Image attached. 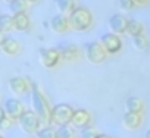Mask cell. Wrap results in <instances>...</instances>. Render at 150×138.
<instances>
[{"mask_svg":"<svg viewBox=\"0 0 150 138\" xmlns=\"http://www.w3.org/2000/svg\"><path fill=\"white\" fill-rule=\"evenodd\" d=\"M125 109L127 112H132V113H143V109H144V103L140 97H128L127 101H125Z\"/></svg>","mask_w":150,"mask_h":138,"instance_id":"17","label":"cell"},{"mask_svg":"<svg viewBox=\"0 0 150 138\" xmlns=\"http://www.w3.org/2000/svg\"><path fill=\"white\" fill-rule=\"evenodd\" d=\"M135 2L134 0H119V8L122 11H132L135 8Z\"/></svg>","mask_w":150,"mask_h":138,"instance_id":"26","label":"cell"},{"mask_svg":"<svg viewBox=\"0 0 150 138\" xmlns=\"http://www.w3.org/2000/svg\"><path fill=\"white\" fill-rule=\"evenodd\" d=\"M134 2H135V5H138V6H146V5L150 3V0H134Z\"/></svg>","mask_w":150,"mask_h":138,"instance_id":"28","label":"cell"},{"mask_svg":"<svg viewBox=\"0 0 150 138\" xmlns=\"http://www.w3.org/2000/svg\"><path fill=\"white\" fill-rule=\"evenodd\" d=\"M128 27V18L124 13H115L109 18V30L113 34H125Z\"/></svg>","mask_w":150,"mask_h":138,"instance_id":"11","label":"cell"},{"mask_svg":"<svg viewBox=\"0 0 150 138\" xmlns=\"http://www.w3.org/2000/svg\"><path fill=\"white\" fill-rule=\"evenodd\" d=\"M50 28L54 34H65L69 31V21H68V15L63 13H57L50 19Z\"/></svg>","mask_w":150,"mask_h":138,"instance_id":"13","label":"cell"},{"mask_svg":"<svg viewBox=\"0 0 150 138\" xmlns=\"http://www.w3.org/2000/svg\"><path fill=\"white\" fill-rule=\"evenodd\" d=\"M74 115V107L68 103H59L52 107V125L54 126H66L71 125Z\"/></svg>","mask_w":150,"mask_h":138,"instance_id":"3","label":"cell"},{"mask_svg":"<svg viewBox=\"0 0 150 138\" xmlns=\"http://www.w3.org/2000/svg\"><path fill=\"white\" fill-rule=\"evenodd\" d=\"M5 2H8V3H12V2H13V0H5Z\"/></svg>","mask_w":150,"mask_h":138,"instance_id":"34","label":"cell"},{"mask_svg":"<svg viewBox=\"0 0 150 138\" xmlns=\"http://www.w3.org/2000/svg\"><path fill=\"white\" fill-rule=\"evenodd\" d=\"M127 34L131 37H137L140 34H144V25L135 19H128V27H127Z\"/></svg>","mask_w":150,"mask_h":138,"instance_id":"19","label":"cell"},{"mask_svg":"<svg viewBox=\"0 0 150 138\" xmlns=\"http://www.w3.org/2000/svg\"><path fill=\"white\" fill-rule=\"evenodd\" d=\"M35 135L37 138H57V129L53 125H44Z\"/></svg>","mask_w":150,"mask_h":138,"instance_id":"22","label":"cell"},{"mask_svg":"<svg viewBox=\"0 0 150 138\" xmlns=\"http://www.w3.org/2000/svg\"><path fill=\"white\" fill-rule=\"evenodd\" d=\"M59 51H60L62 60H66V62H77L83 54L81 49L77 44H63L59 49Z\"/></svg>","mask_w":150,"mask_h":138,"instance_id":"12","label":"cell"},{"mask_svg":"<svg viewBox=\"0 0 150 138\" xmlns=\"http://www.w3.org/2000/svg\"><path fill=\"white\" fill-rule=\"evenodd\" d=\"M31 27V19L28 13H18L13 15V30L16 31H28Z\"/></svg>","mask_w":150,"mask_h":138,"instance_id":"16","label":"cell"},{"mask_svg":"<svg viewBox=\"0 0 150 138\" xmlns=\"http://www.w3.org/2000/svg\"><path fill=\"white\" fill-rule=\"evenodd\" d=\"M3 109H5V112H6V116L11 118L12 120H18L19 116L27 110V109H25V104H24L19 99H12V97L5 101Z\"/></svg>","mask_w":150,"mask_h":138,"instance_id":"8","label":"cell"},{"mask_svg":"<svg viewBox=\"0 0 150 138\" xmlns=\"http://www.w3.org/2000/svg\"><path fill=\"white\" fill-rule=\"evenodd\" d=\"M0 49H2V51H3L5 54H8V56H16V54H19V51H21V44H19L15 38L6 37L5 41H3V44L0 46Z\"/></svg>","mask_w":150,"mask_h":138,"instance_id":"15","label":"cell"},{"mask_svg":"<svg viewBox=\"0 0 150 138\" xmlns=\"http://www.w3.org/2000/svg\"><path fill=\"white\" fill-rule=\"evenodd\" d=\"M5 116H6V112H5L3 106H0V120H2V119H3Z\"/></svg>","mask_w":150,"mask_h":138,"instance_id":"29","label":"cell"},{"mask_svg":"<svg viewBox=\"0 0 150 138\" xmlns=\"http://www.w3.org/2000/svg\"><path fill=\"white\" fill-rule=\"evenodd\" d=\"M68 21H69V30L77 31V32H84L93 27L94 16L88 8L77 6L68 15Z\"/></svg>","mask_w":150,"mask_h":138,"instance_id":"2","label":"cell"},{"mask_svg":"<svg viewBox=\"0 0 150 138\" xmlns=\"http://www.w3.org/2000/svg\"><path fill=\"white\" fill-rule=\"evenodd\" d=\"M84 54L90 63L100 65L108 59V51L100 44V41H90L84 46Z\"/></svg>","mask_w":150,"mask_h":138,"instance_id":"5","label":"cell"},{"mask_svg":"<svg viewBox=\"0 0 150 138\" xmlns=\"http://www.w3.org/2000/svg\"><path fill=\"white\" fill-rule=\"evenodd\" d=\"M144 138H150V129L146 132V135H144Z\"/></svg>","mask_w":150,"mask_h":138,"instance_id":"33","label":"cell"},{"mask_svg":"<svg viewBox=\"0 0 150 138\" xmlns=\"http://www.w3.org/2000/svg\"><path fill=\"white\" fill-rule=\"evenodd\" d=\"M0 138H5V137H3V135H2V134H0Z\"/></svg>","mask_w":150,"mask_h":138,"instance_id":"35","label":"cell"},{"mask_svg":"<svg viewBox=\"0 0 150 138\" xmlns=\"http://www.w3.org/2000/svg\"><path fill=\"white\" fill-rule=\"evenodd\" d=\"M40 2V0H27V3L28 5H33V3H38Z\"/></svg>","mask_w":150,"mask_h":138,"instance_id":"32","label":"cell"},{"mask_svg":"<svg viewBox=\"0 0 150 138\" xmlns=\"http://www.w3.org/2000/svg\"><path fill=\"white\" fill-rule=\"evenodd\" d=\"M97 138H112V137H110V135H106V134H99Z\"/></svg>","mask_w":150,"mask_h":138,"instance_id":"31","label":"cell"},{"mask_svg":"<svg viewBox=\"0 0 150 138\" xmlns=\"http://www.w3.org/2000/svg\"><path fill=\"white\" fill-rule=\"evenodd\" d=\"M122 125L129 129L135 131L143 125V113H132V112H125L122 116Z\"/></svg>","mask_w":150,"mask_h":138,"instance_id":"14","label":"cell"},{"mask_svg":"<svg viewBox=\"0 0 150 138\" xmlns=\"http://www.w3.org/2000/svg\"><path fill=\"white\" fill-rule=\"evenodd\" d=\"M16 122H18L19 128L28 135H35L40 131V128L43 126V122L34 113V110H25Z\"/></svg>","mask_w":150,"mask_h":138,"instance_id":"4","label":"cell"},{"mask_svg":"<svg viewBox=\"0 0 150 138\" xmlns=\"http://www.w3.org/2000/svg\"><path fill=\"white\" fill-rule=\"evenodd\" d=\"M57 138H80V135L77 132V128H74L72 125H66L57 128Z\"/></svg>","mask_w":150,"mask_h":138,"instance_id":"21","label":"cell"},{"mask_svg":"<svg viewBox=\"0 0 150 138\" xmlns=\"http://www.w3.org/2000/svg\"><path fill=\"white\" fill-rule=\"evenodd\" d=\"M0 30L3 32L13 30V16L12 15H8V13L0 15Z\"/></svg>","mask_w":150,"mask_h":138,"instance_id":"23","label":"cell"},{"mask_svg":"<svg viewBox=\"0 0 150 138\" xmlns=\"http://www.w3.org/2000/svg\"><path fill=\"white\" fill-rule=\"evenodd\" d=\"M100 44L105 47L108 54H116L122 50V38L113 32H105L100 37Z\"/></svg>","mask_w":150,"mask_h":138,"instance_id":"7","label":"cell"},{"mask_svg":"<svg viewBox=\"0 0 150 138\" xmlns=\"http://www.w3.org/2000/svg\"><path fill=\"white\" fill-rule=\"evenodd\" d=\"M0 99H2V94H0Z\"/></svg>","mask_w":150,"mask_h":138,"instance_id":"36","label":"cell"},{"mask_svg":"<svg viewBox=\"0 0 150 138\" xmlns=\"http://www.w3.org/2000/svg\"><path fill=\"white\" fill-rule=\"evenodd\" d=\"M5 38H6V37H5V32H3L2 30H0V46H2V44H3V41H5Z\"/></svg>","mask_w":150,"mask_h":138,"instance_id":"30","label":"cell"},{"mask_svg":"<svg viewBox=\"0 0 150 138\" xmlns=\"http://www.w3.org/2000/svg\"><path fill=\"white\" fill-rule=\"evenodd\" d=\"M54 5H56L59 13H63V15H69L77 8V2L75 0H54Z\"/></svg>","mask_w":150,"mask_h":138,"instance_id":"18","label":"cell"},{"mask_svg":"<svg viewBox=\"0 0 150 138\" xmlns=\"http://www.w3.org/2000/svg\"><path fill=\"white\" fill-rule=\"evenodd\" d=\"M99 134H100V132H99L97 128L93 126V125H88V126H86V128L81 129V138H97Z\"/></svg>","mask_w":150,"mask_h":138,"instance_id":"25","label":"cell"},{"mask_svg":"<svg viewBox=\"0 0 150 138\" xmlns=\"http://www.w3.org/2000/svg\"><path fill=\"white\" fill-rule=\"evenodd\" d=\"M93 120V115L90 110L87 109H74V115H72V120L71 125L74 128H86L88 125H91Z\"/></svg>","mask_w":150,"mask_h":138,"instance_id":"10","label":"cell"},{"mask_svg":"<svg viewBox=\"0 0 150 138\" xmlns=\"http://www.w3.org/2000/svg\"><path fill=\"white\" fill-rule=\"evenodd\" d=\"M13 122H15V120H12L11 118L5 116L2 120H0V132H2V131H8V129L13 125Z\"/></svg>","mask_w":150,"mask_h":138,"instance_id":"27","label":"cell"},{"mask_svg":"<svg viewBox=\"0 0 150 138\" xmlns=\"http://www.w3.org/2000/svg\"><path fill=\"white\" fill-rule=\"evenodd\" d=\"M9 90L16 94V96H22V94H28L31 93V81L25 77H12L9 80Z\"/></svg>","mask_w":150,"mask_h":138,"instance_id":"9","label":"cell"},{"mask_svg":"<svg viewBox=\"0 0 150 138\" xmlns=\"http://www.w3.org/2000/svg\"><path fill=\"white\" fill-rule=\"evenodd\" d=\"M28 3H27V0H13L12 3H9V11L13 15H18V13H27L28 11Z\"/></svg>","mask_w":150,"mask_h":138,"instance_id":"20","label":"cell"},{"mask_svg":"<svg viewBox=\"0 0 150 138\" xmlns=\"http://www.w3.org/2000/svg\"><path fill=\"white\" fill-rule=\"evenodd\" d=\"M38 59H40V63L44 68H47V69L56 68L60 63V60H62L59 49H54V47H43V49H40Z\"/></svg>","mask_w":150,"mask_h":138,"instance_id":"6","label":"cell"},{"mask_svg":"<svg viewBox=\"0 0 150 138\" xmlns=\"http://www.w3.org/2000/svg\"><path fill=\"white\" fill-rule=\"evenodd\" d=\"M31 103L34 113L40 118L43 125H52V106L44 91L35 82H31Z\"/></svg>","mask_w":150,"mask_h":138,"instance_id":"1","label":"cell"},{"mask_svg":"<svg viewBox=\"0 0 150 138\" xmlns=\"http://www.w3.org/2000/svg\"><path fill=\"white\" fill-rule=\"evenodd\" d=\"M132 44L135 46V49L138 50H144L149 46V37L146 34H140L137 37H132Z\"/></svg>","mask_w":150,"mask_h":138,"instance_id":"24","label":"cell"}]
</instances>
